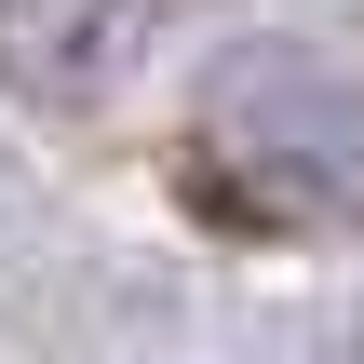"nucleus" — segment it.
I'll list each match as a JSON object with an SVG mask.
<instances>
[{
    "mask_svg": "<svg viewBox=\"0 0 364 364\" xmlns=\"http://www.w3.org/2000/svg\"><path fill=\"white\" fill-rule=\"evenodd\" d=\"M162 14H176V0H0V81L81 108V95H108V81L149 54Z\"/></svg>",
    "mask_w": 364,
    "mask_h": 364,
    "instance_id": "f03ea898",
    "label": "nucleus"
},
{
    "mask_svg": "<svg viewBox=\"0 0 364 364\" xmlns=\"http://www.w3.org/2000/svg\"><path fill=\"white\" fill-rule=\"evenodd\" d=\"M189 189L230 230H364V81L311 41H243L189 95Z\"/></svg>",
    "mask_w": 364,
    "mask_h": 364,
    "instance_id": "f257e3e1",
    "label": "nucleus"
}]
</instances>
